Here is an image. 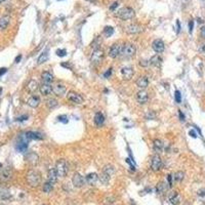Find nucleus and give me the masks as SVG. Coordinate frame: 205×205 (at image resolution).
<instances>
[{
  "instance_id": "f257e3e1",
  "label": "nucleus",
  "mask_w": 205,
  "mask_h": 205,
  "mask_svg": "<svg viewBox=\"0 0 205 205\" xmlns=\"http://www.w3.org/2000/svg\"><path fill=\"white\" fill-rule=\"evenodd\" d=\"M41 175L40 172L36 170H30L26 175V180H27L28 185L31 187H37L41 183Z\"/></svg>"
},
{
  "instance_id": "f03ea898",
  "label": "nucleus",
  "mask_w": 205,
  "mask_h": 205,
  "mask_svg": "<svg viewBox=\"0 0 205 205\" xmlns=\"http://www.w3.org/2000/svg\"><path fill=\"white\" fill-rule=\"evenodd\" d=\"M116 15L119 18V19L123 20V21H128V20H131L132 18L136 15V12H134V10L131 8V7H122V8H120L118 10V12L116 14Z\"/></svg>"
},
{
  "instance_id": "7ed1b4c3",
  "label": "nucleus",
  "mask_w": 205,
  "mask_h": 205,
  "mask_svg": "<svg viewBox=\"0 0 205 205\" xmlns=\"http://www.w3.org/2000/svg\"><path fill=\"white\" fill-rule=\"evenodd\" d=\"M56 173H58L59 176L61 178H65L68 173V164H67V161L65 159H59L56 161Z\"/></svg>"
},
{
  "instance_id": "20e7f679",
  "label": "nucleus",
  "mask_w": 205,
  "mask_h": 205,
  "mask_svg": "<svg viewBox=\"0 0 205 205\" xmlns=\"http://www.w3.org/2000/svg\"><path fill=\"white\" fill-rule=\"evenodd\" d=\"M104 58H105V53H104L103 49L97 48L93 50V53L91 54V58H90V62L92 65H100L103 62Z\"/></svg>"
},
{
  "instance_id": "39448f33",
  "label": "nucleus",
  "mask_w": 205,
  "mask_h": 205,
  "mask_svg": "<svg viewBox=\"0 0 205 205\" xmlns=\"http://www.w3.org/2000/svg\"><path fill=\"white\" fill-rule=\"evenodd\" d=\"M151 169L153 171H159L162 169L163 167V161L161 157L159 155H154L151 159V165H150Z\"/></svg>"
},
{
  "instance_id": "423d86ee",
  "label": "nucleus",
  "mask_w": 205,
  "mask_h": 205,
  "mask_svg": "<svg viewBox=\"0 0 205 205\" xmlns=\"http://www.w3.org/2000/svg\"><path fill=\"white\" fill-rule=\"evenodd\" d=\"M67 100L73 104H76V105H81L84 102L82 95L75 91H69L68 94H67Z\"/></svg>"
},
{
  "instance_id": "0eeeda50",
  "label": "nucleus",
  "mask_w": 205,
  "mask_h": 205,
  "mask_svg": "<svg viewBox=\"0 0 205 205\" xmlns=\"http://www.w3.org/2000/svg\"><path fill=\"white\" fill-rule=\"evenodd\" d=\"M122 47H123V45L120 43L113 44L112 47H111L110 50H109V56L112 59H116L118 56L122 54Z\"/></svg>"
},
{
  "instance_id": "6e6552de",
  "label": "nucleus",
  "mask_w": 205,
  "mask_h": 205,
  "mask_svg": "<svg viewBox=\"0 0 205 205\" xmlns=\"http://www.w3.org/2000/svg\"><path fill=\"white\" fill-rule=\"evenodd\" d=\"M136 48L133 44L131 43H125L122 47V54L123 56H127V58H131L136 54Z\"/></svg>"
},
{
  "instance_id": "1a4fd4ad",
  "label": "nucleus",
  "mask_w": 205,
  "mask_h": 205,
  "mask_svg": "<svg viewBox=\"0 0 205 205\" xmlns=\"http://www.w3.org/2000/svg\"><path fill=\"white\" fill-rule=\"evenodd\" d=\"M66 90H67V88L63 83H59V82L56 83V84L53 86V92L56 95V97H63V95H65Z\"/></svg>"
},
{
  "instance_id": "9d476101",
  "label": "nucleus",
  "mask_w": 205,
  "mask_h": 205,
  "mask_svg": "<svg viewBox=\"0 0 205 205\" xmlns=\"http://www.w3.org/2000/svg\"><path fill=\"white\" fill-rule=\"evenodd\" d=\"M72 183H73L74 187H76V188H82L86 181H85V178H83L80 173L77 172L75 173L73 178H72Z\"/></svg>"
},
{
  "instance_id": "9b49d317",
  "label": "nucleus",
  "mask_w": 205,
  "mask_h": 205,
  "mask_svg": "<svg viewBox=\"0 0 205 205\" xmlns=\"http://www.w3.org/2000/svg\"><path fill=\"white\" fill-rule=\"evenodd\" d=\"M136 101L137 103L141 104V105H145V104L148 103V101H149V94H148L146 90L142 89L139 90V92H136Z\"/></svg>"
},
{
  "instance_id": "f8f14e48",
  "label": "nucleus",
  "mask_w": 205,
  "mask_h": 205,
  "mask_svg": "<svg viewBox=\"0 0 205 205\" xmlns=\"http://www.w3.org/2000/svg\"><path fill=\"white\" fill-rule=\"evenodd\" d=\"M152 47L155 50V53H162L165 49V44L161 39H156L153 41L152 43Z\"/></svg>"
},
{
  "instance_id": "ddd939ff",
  "label": "nucleus",
  "mask_w": 205,
  "mask_h": 205,
  "mask_svg": "<svg viewBox=\"0 0 205 205\" xmlns=\"http://www.w3.org/2000/svg\"><path fill=\"white\" fill-rule=\"evenodd\" d=\"M134 74V71L131 67H124V68L121 69V75H122L123 79L125 80H129L132 78Z\"/></svg>"
},
{
  "instance_id": "4468645a",
  "label": "nucleus",
  "mask_w": 205,
  "mask_h": 205,
  "mask_svg": "<svg viewBox=\"0 0 205 205\" xmlns=\"http://www.w3.org/2000/svg\"><path fill=\"white\" fill-rule=\"evenodd\" d=\"M143 31V27L139 25L136 24H131L126 27V32L129 33V34H136V33H139Z\"/></svg>"
},
{
  "instance_id": "2eb2a0df",
  "label": "nucleus",
  "mask_w": 205,
  "mask_h": 205,
  "mask_svg": "<svg viewBox=\"0 0 205 205\" xmlns=\"http://www.w3.org/2000/svg\"><path fill=\"white\" fill-rule=\"evenodd\" d=\"M98 181V175L94 172L88 173V175L85 176V181L90 186H94Z\"/></svg>"
},
{
  "instance_id": "dca6fc26",
  "label": "nucleus",
  "mask_w": 205,
  "mask_h": 205,
  "mask_svg": "<svg viewBox=\"0 0 205 205\" xmlns=\"http://www.w3.org/2000/svg\"><path fill=\"white\" fill-rule=\"evenodd\" d=\"M11 176H12V170L8 167L4 168V169L2 170V172L0 173V178L3 181H8L10 178H11Z\"/></svg>"
},
{
  "instance_id": "f3484780",
  "label": "nucleus",
  "mask_w": 205,
  "mask_h": 205,
  "mask_svg": "<svg viewBox=\"0 0 205 205\" xmlns=\"http://www.w3.org/2000/svg\"><path fill=\"white\" fill-rule=\"evenodd\" d=\"M41 79H42V81L44 83H46V84H50V83L53 82V75L50 73V72L48 71H44L42 74H41Z\"/></svg>"
},
{
  "instance_id": "a211bd4d",
  "label": "nucleus",
  "mask_w": 205,
  "mask_h": 205,
  "mask_svg": "<svg viewBox=\"0 0 205 205\" xmlns=\"http://www.w3.org/2000/svg\"><path fill=\"white\" fill-rule=\"evenodd\" d=\"M39 89H40L41 94L45 95V97H47V95H49L53 92V86H51L50 84H46V83H43L39 87Z\"/></svg>"
},
{
  "instance_id": "6ab92c4d",
  "label": "nucleus",
  "mask_w": 205,
  "mask_h": 205,
  "mask_svg": "<svg viewBox=\"0 0 205 205\" xmlns=\"http://www.w3.org/2000/svg\"><path fill=\"white\" fill-rule=\"evenodd\" d=\"M168 199H169V202L172 205H178L181 202V197L178 192H171L169 196H168Z\"/></svg>"
},
{
  "instance_id": "aec40b11",
  "label": "nucleus",
  "mask_w": 205,
  "mask_h": 205,
  "mask_svg": "<svg viewBox=\"0 0 205 205\" xmlns=\"http://www.w3.org/2000/svg\"><path fill=\"white\" fill-rule=\"evenodd\" d=\"M136 85L137 87H139L141 89H145V88L148 87L149 85V79L146 76H141L136 81Z\"/></svg>"
},
{
  "instance_id": "412c9836",
  "label": "nucleus",
  "mask_w": 205,
  "mask_h": 205,
  "mask_svg": "<svg viewBox=\"0 0 205 205\" xmlns=\"http://www.w3.org/2000/svg\"><path fill=\"white\" fill-rule=\"evenodd\" d=\"M58 173H56V168H50V169L48 170L47 172V178H48V181H50V183H56V181H58Z\"/></svg>"
},
{
  "instance_id": "4be33fe9",
  "label": "nucleus",
  "mask_w": 205,
  "mask_h": 205,
  "mask_svg": "<svg viewBox=\"0 0 205 205\" xmlns=\"http://www.w3.org/2000/svg\"><path fill=\"white\" fill-rule=\"evenodd\" d=\"M149 64L154 67H160L162 64V58L159 56V54H156V56H152V58L150 59Z\"/></svg>"
},
{
  "instance_id": "5701e85b",
  "label": "nucleus",
  "mask_w": 205,
  "mask_h": 205,
  "mask_svg": "<svg viewBox=\"0 0 205 205\" xmlns=\"http://www.w3.org/2000/svg\"><path fill=\"white\" fill-rule=\"evenodd\" d=\"M153 148H154L155 152L157 153H160L163 151V148H164V144H163V142L161 141V139H154L153 141Z\"/></svg>"
},
{
  "instance_id": "b1692460",
  "label": "nucleus",
  "mask_w": 205,
  "mask_h": 205,
  "mask_svg": "<svg viewBox=\"0 0 205 205\" xmlns=\"http://www.w3.org/2000/svg\"><path fill=\"white\" fill-rule=\"evenodd\" d=\"M38 89V83L36 80H30L29 83L27 84V91L30 92V93H33L35 92L36 90Z\"/></svg>"
},
{
  "instance_id": "393cba45",
  "label": "nucleus",
  "mask_w": 205,
  "mask_h": 205,
  "mask_svg": "<svg viewBox=\"0 0 205 205\" xmlns=\"http://www.w3.org/2000/svg\"><path fill=\"white\" fill-rule=\"evenodd\" d=\"M40 104V98L37 97V95H32L29 100H28V105L30 106L31 108H37Z\"/></svg>"
},
{
  "instance_id": "a878e982",
  "label": "nucleus",
  "mask_w": 205,
  "mask_h": 205,
  "mask_svg": "<svg viewBox=\"0 0 205 205\" xmlns=\"http://www.w3.org/2000/svg\"><path fill=\"white\" fill-rule=\"evenodd\" d=\"M11 198V194L8 189L6 188H0V199L2 200H8Z\"/></svg>"
},
{
  "instance_id": "bb28decb",
  "label": "nucleus",
  "mask_w": 205,
  "mask_h": 205,
  "mask_svg": "<svg viewBox=\"0 0 205 205\" xmlns=\"http://www.w3.org/2000/svg\"><path fill=\"white\" fill-rule=\"evenodd\" d=\"M94 123H95V125H98V126H102L104 122H105V117H104V115L101 112H98L97 114L94 115Z\"/></svg>"
},
{
  "instance_id": "cd10ccee",
  "label": "nucleus",
  "mask_w": 205,
  "mask_h": 205,
  "mask_svg": "<svg viewBox=\"0 0 205 205\" xmlns=\"http://www.w3.org/2000/svg\"><path fill=\"white\" fill-rule=\"evenodd\" d=\"M10 18L8 15H3V17L0 18V30H4L6 29V27L9 24Z\"/></svg>"
},
{
  "instance_id": "c85d7f7f",
  "label": "nucleus",
  "mask_w": 205,
  "mask_h": 205,
  "mask_svg": "<svg viewBox=\"0 0 205 205\" xmlns=\"http://www.w3.org/2000/svg\"><path fill=\"white\" fill-rule=\"evenodd\" d=\"M26 139H42L43 137L41 136L40 133L34 131H28L26 132Z\"/></svg>"
},
{
  "instance_id": "c756f323",
  "label": "nucleus",
  "mask_w": 205,
  "mask_h": 205,
  "mask_svg": "<svg viewBox=\"0 0 205 205\" xmlns=\"http://www.w3.org/2000/svg\"><path fill=\"white\" fill-rule=\"evenodd\" d=\"M103 172H105L106 175H108L109 176H111V178H112L113 175L115 173V167H114L112 164H107L106 166H104Z\"/></svg>"
},
{
  "instance_id": "7c9ffc66",
  "label": "nucleus",
  "mask_w": 205,
  "mask_h": 205,
  "mask_svg": "<svg viewBox=\"0 0 205 205\" xmlns=\"http://www.w3.org/2000/svg\"><path fill=\"white\" fill-rule=\"evenodd\" d=\"M47 59H48V53H47V51H44V53H42L39 56H38L37 64L38 65H42V64L45 63Z\"/></svg>"
},
{
  "instance_id": "2f4dec72",
  "label": "nucleus",
  "mask_w": 205,
  "mask_h": 205,
  "mask_svg": "<svg viewBox=\"0 0 205 205\" xmlns=\"http://www.w3.org/2000/svg\"><path fill=\"white\" fill-rule=\"evenodd\" d=\"M42 190H43L44 193H50V192L53 190V184L50 183V181H45L44 185H43Z\"/></svg>"
},
{
  "instance_id": "473e14b6",
  "label": "nucleus",
  "mask_w": 205,
  "mask_h": 205,
  "mask_svg": "<svg viewBox=\"0 0 205 205\" xmlns=\"http://www.w3.org/2000/svg\"><path fill=\"white\" fill-rule=\"evenodd\" d=\"M58 105L59 103L56 98H48V100L46 101V106H47L48 109H54L58 107Z\"/></svg>"
},
{
  "instance_id": "72a5a7b5",
  "label": "nucleus",
  "mask_w": 205,
  "mask_h": 205,
  "mask_svg": "<svg viewBox=\"0 0 205 205\" xmlns=\"http://www.w3.org/2000/svg\"><path fill=\"white\" fill-rule=\"evenodd\" d=\"M172 176H173V180H175L176 183H181V181L185 178V173H184V171H176L175 175Z\"/></svg>"
},
{
  "instance_id": "f704fd0d",
  "label": "nucleus",
  "mask_w": 205,
  "mask_h": 205,
  "mask_svg": "<svg viewBox=\"0 0 205 205\" xmlns=\"http://www.w3.org/2000/svg\"><path fill=\"white\" fill-rule=\"evenodd\" d=\"M27 147H28L27 142H26V141H21V142L18 143L17 150H18V151H20V152H24V151L27 150Z\"/></svg>"
},
{
  "instance_id": "c9c22d12",
  "label": "nucleus",
  "mask_w": 205,
  "mask_h": 205,
  "mask_svg": "<svg viewBox=\"0 0 205 205\" xmlns=\"http://www.w3.org/2000/svg\"><path fill=\"white\" fill-rule=\"evenodd\" d=\"M113 33H114V28L113 27L107 26V27H105V29H104V35H105L106 38L111 37V36L113 35Z\"/></svg>"
},
{
  "instance_id": "e433bc0d",
  "label": "nucleus",
  "mask_w": 205,
  "mask_h": 205,
  "mask_svg": "<svg viewBox=\"0 0 205 205\" xmlns=\"http://www.w3.org/2000/svg\"><path fill=\"white\" fill-rule=\"evenodd\" d=\"M166 189H167V187L165 186L164 183H159L157 185V187H156V191H157L158 194H162L163 192L166 190Z\"/></svg>"
},
{
  "instance_id": "4c0bfd02",
  "label": "nucleus",
  "mask_w": 205,
  "mask_h": 205,
  "mask_svg": "<svg viewBox=\"0 0 205 205\" xmlns=\"http://www.w3.org/2000/svg\"><path fill=\"white\" fill-rule=\"evenodd\" d=\"M56 56H61V58L66 56H67V50L66 49H58V50H56Z\"/></svg>"
},
{
  "instance_id": "58836bf2",
  "label": "nucleus",
  "mask_w": 205,
  "mask_h": 205,
  "mask_svg": "<svg viewBox=\"0 0 205 205\" xmlns=\"http://www.w3.org/2000/svg\"><path fill=\"white\" fill-rule=\"evenodd\" d=\"M175 102H176V103L180 104V103L181 102V92L178 91V90H175Z\"/></svg>"
},
{
  "instance_id": "ea45409f",
  "label": "nucleus",
  "mask_w": 205,
  "mask_h": 205,
  "mask_svg": "<svg viewBox=\"0 0 205 205\" xmlns=\"http://www.w3.org/2000/svg\"><path fill=\"white\" fill-rule=\"evenodd\" d=\"M172 180H173V176H172V175H167L168 188H171V187H172Z\"/></svg>"
},
{
  "instance_id": "a19ab883",
  "label": "nucleus",
  "mask_w": 205,
  "mask_h": 205,
  "mask_svg": "<svg viewBox=\"0 0 205 205\" xmlns=\"http://www.w3.org/2000/svg\"><path fill=\"white\" fill-rule=\"evenodd\" d=\"M139 66L141 67H143V68H145V67H148V65H149V61H146V59H141V61H139Z\"/></svg>"
},
{
  "instance_id": "79ce46f5",
  "label": "nucleus",
  "mask_w": 205,
  "mask_h": 205,
  "mask_svg": "<svg viewBox=\"0 0 205 205\" xmlns=\"http://www.w3.org/2000/svg\"><path fill=\"white\" fill-rule=\"evenodd\" d=\"M112 73H113V68L108 69V71L106 72L105 74H104V77H105V78H109V77H110L111 75H112Z\"/></svg>"
},
{
  "instance_id": "37998d69",
  "label": "nucleus",
  "mask_w": 205,
  "mask_h": 205,
  "mask_svg": "<svg viewBox=\"0 0 205 205\" xmlns=\"http://www.w3.org/2000/svg\"><path fill=\"white\" fill-rule=\"evenodd\" d=\"M199 51H200L201 53L205 54V43H201L200 45H199Z\"/></svg>"
},
{
  "instance_id": "c03bdc74",
  "label": "nucleus",
  "mask_w": 205,
  "mask_h": 205,
  "mask_svg": "<svg viewBox=\"0 0 205 205\" xmlns=\"http://www.w3.org/2000/svg\"><path fill=\"white\" fill-rule=\"evenodd\" d=\"M146 117H147V119H149V120H152L153 118H155V113H153L151 111V112H149L147 114Z\"/></svg>"
},
{
  "instance_id": "a18cd8bd",
  "label": "nucleus",
  "mask_w": 205,
  "mask_h": 205,
  "mask_svg": "<svg viewBox=\"0 0 205 205\" xmlns=\"http://www.w3.org/2000/svg\"><path fill=\"white\" fill-rule=\"evenodd\" d=\"M200 34H201V37H202V38H204V39H205V26H203V27L201 28Z\"/></svg>"
},
{
  "instance_id": "49530a36",
  "label": "nucleus",
  "mask_w": 205,
  "mask_h": 205,
  "mask_svg": "<svg viewBox=\"0 0 205 205\" xmlns=\"http://www.w3.org/2000/svg\"><path fill=\"white\" fill-rule=\"evenodd\" d=\"M117 6H118V2H117V1L114 2V3H112V5L110 6V10H114Z\"/></svg>"
},
{
  "instance_id": "de8ad7c7",
  "label": "nucleus",
  "mask_w": 205,
  "mask_h": 205,
  "mask_svg": "<svg viewBox=\"0 0 205 205\" xmlns=\"http://www.w3.org/2000/svg\"><path fill=\"white\" fill-rule=\"evenodd\" d=\"M193 26H194V22L193 21H190V23H189V30H190V33H192V31H193Z\"/></svg>"
},
{
  "instance_id": "09e8293b",
  "label": "nucleus",
  "mask_w": 205,
  "mask_h": 205,
  "mask_svg": "<svg viewBox=\"0 0 205 205\" xmlns=\"http://www.w3.org/2000/svg\"><path fill=\"white\" fill-rule=\"evenodd\" d=\"M6 71H7L6 68H1V69H0V76H2L3 74L6 73Z\"/></svg>"
},
{
  "instance_id": "8fccbe9b",
  "label": "nucleus",
  "mask_w": 205,
  "mask_h": 205,
  "mask_svg": "<svg viewBox=\"0 0 205 205\" xmlns=\"http://www.w3.org/2000/svg\"><path fill=\"white\" fill-rule=\"evenodd\" d=\"M27 118H28V116L25 115V116H23V117H19V118L17 119V121H25Z\"/></svg>"
},
{
  "instance_id": "3c124183",
  "label": "nucleus",
  "mask_w": 205,
  "mask_h": 205,
  "mask_svg": "<svg viewBox=\"0 0 205 205\" xmlns=\"http://www.w3.org/2000/svg\"><path fill=\"white\" fill-rule=\"evenodd\" d=\"M189 134L192 136V137H197V134H196V132L194 131V130H190L189 131Z\"/></svg>"
},
{
  "instance_id": "603ef678",
  "label": "nucleus",
  "mask_w": 205,
  "mask_h": 205,
  "mask_svg": "<svg viewBox=\"0 0 205 205\" xmlns=\"http://www.w3.org/2000/svg\"><path fill=\"white\" fill-rule=\"evenodd\" d=\"M178 114H180V118H181V121H184V120H185V116H184V114L181 113V111H178Z\"/></svg>"
},
{
  "instance_id": "864d4df0",
  "label": "nucleus",
  "mask_w": 205,
  "mask_h": 205,
  "mask_svg": "<svg viewBox=\"0 0 205 205\" xmlns=\"http://www.w3.org/2000/svg\"><path fill=\"white\" fill-rule=\"evenodd\" d=\"M21 59H22V54H19V56H17V58H15V63H19V62L21 61Z\"/></svg>"
},
{
  "instance_id": "5fc2aeb1",
  "label": "nucleus",
  "mask_w": 205,
  "mask_h": 205,
  "mask_svg": "<svg viewBox=\"0 0 205 205\" xmlns=\"http://www.w3.org/2000/svg\"><path fill=\"white\" fill-rule=\"evenodd\" d=\"M176 26H178V33H180V30H181V26H180V22H176Z\"/></svg>"
},
{
  "instance_id": "6e6d98bb",
  "label": "nucleus",
  "mask_w": 205,
  "mask_h": 205,
  "mask_svg": "<svg viewBox=\"0 0 205 205\" xmlns=\"http://www.w3.org/2000/svg\"><path fill=\"white\" fill-rule=\"evenodd\" d=\"M61 66H62V67H66V68H70V67L68 66V64H66V63H62V64H61Z\"/></svg>"
},
{
  "instance_id": "4d7b16f0",
  "label": "nucleus",
  "mask_w": 205,
  "mask_h": 205,
  "mask_svg": "<svg viewBox=\"0 0 205 205\" xmlns=\"http://www.w3.org/2000/svg\"><path fill=\"white\" fill-rule=\"evenodd\" d=\"M86 1H88V2H94L95 0H86Z\"/></svg>"
},
{
  "instance_id": "13d9d810",
  "label": "nucleus",
  "mask_w": 205,
  "mask_h": 205,
  "mask_svg": "<svg viewBox=\"0 0 205 205\" xmlns=\"http://www.w3.org/2000/svg\"><path fill=\"white\" fill-rule=\"evenodd\" d=\"M4 1H5V0H0V4H1L2 2H4Z\"/></svg>"
},
{
  "instance_id": "bf43d9fd",
  "label": "nucleus",
  "mask_w": 205,
  "mask_h": 205,
  "mask_svg": "<svg viewBox=\"0 0 205 205\" xmlns=\"http://www.w3.org/2000/svg\"><path fill=\"white\" fill-rule=\"evenodd\" d=\"M1 91H2V88L0 87V95H1Z\"/></svg>"
},
{
  "instance_id": "052dcab7",
  "label": "nucleus",
  "mask_w": 205,
  "mask_h": 205,
  "mask_svg": "<svg viewBox=\"0 0 205 205\" xmlns=\"http://www.w3.org/2000/svg\"><path fill=\"white\" fill-rule=\"evenodd\" d=\"M2 167V164H1V163H0V168H1Z\"/></svg>"
},
{
  "instance_id": "680f3d73",
  "label": "nucleus",
  "mask_w": 205,
  "mask_h": 205,
  "mask_svg": "<svg viewBox=\"0 0 205 205\" xmlns=\"http://www.w3.org/2000/svg\"><path fill=\"white\" fill-rule=\"evenodd\" d=\"M42 205H46V204H42Z\"/></svg>"
},
{
  "instance_id": "e2e57ef3",
  "label": "nucleus",
  "mask_w": 205,
  "mask_h": 205,
  "mask_svg": "<svg viewBox=\"0 0 205 205\" xmlns=\"http://www.w3.org/2000/svg\"><path fill=\"white\" fill-rule=\"evenodd\" d=\"M0 205H3V204H0Z\"/></svg>"
}]
</instances>
